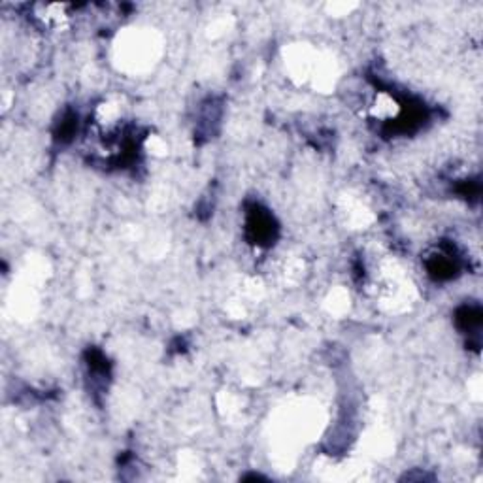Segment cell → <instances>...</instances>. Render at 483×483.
Masks as SVG:
<instances>
[{
    "mask_svg": "<svg viewBox=\"0 0 483 483\" xmlns=\"http://www.w3.org/2000/svg\"><path fill=\"white\" fill-rule=\"evenodd\" d=\"M248 235L255 244H268L274 240L276 225L270 213H266L261 208H253L248 217Z\"/></svg>",
    "mask_w": 483,
    "mask_h": 483,
    "instance_id": "1",
    "label": "cell"
},
{
    "mask_svg": "<svg viewBox=\"0 0 483 483\" xmlns=\"http://www.w3.org/2000/svg\"><path fill=\"white\" fill-rule=\"evenodd\" d=\"M429 270H431V274L434 278H451L455 272H457V261H455V257L451 259V253H449V251H447V253H440V255H434L431 261H429Z\"/></svg>",
    "mask_w": 483,
    "mask_h": 483,
    "instance_id": "2",
    "label": "cell"
},
{
    "mask_svg": "<svg viewBox=\"0 0 483 483\" xmlns=\"http://www.w3.org/2000/svg\"><path fill=\"white\" fill-rule=\"evenodd\" d=\"M457 321H459V325H461L462 329L472 332V330H476L477 327H480V323H482V312H480V308H462L461 312L457 314Z\"/></svg>",
    "mask_w": 483,
    "mask_h": 483,
    "instance_id": "3",
    "label": "cell"
}]
</instances>
